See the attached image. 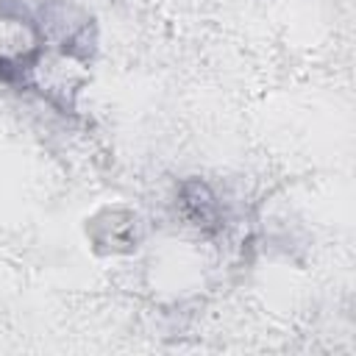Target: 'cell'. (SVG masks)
<instances>
[{
  "instance_id": "6da1fadb",
  "label": "cell",
  "mask_w": 356,
  "mask_h": 356,
  "mask_svg": "<svg viewBox=\"0 0 356 356\" xmlns=\"http://www.w3.org/2000/svg\"><path fill=\"white\" fill-rule=\"evenodd\" d=\"M178 203H181V211L184 217L203 228V231H214L220 228L222 222V206H220V197L214 195V189L203 181H184L181 189H178Z\"/></svg>"
}]
</instances>
